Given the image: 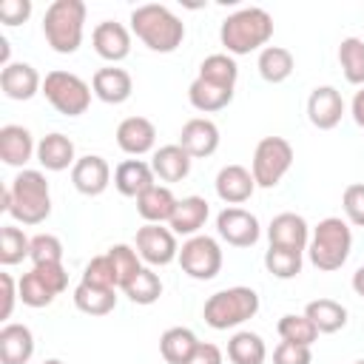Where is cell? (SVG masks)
I'll list each match as a JSON object with an SVG mask.
<instances>
[{"instance_id": "cell-1", "label": "cell", "mask_w": 364, "mask_h": 364, "mask_svg": "<svg viewBox=\"0 0 364 364\" xmlns=\"http://www.w3.org/2000/svg\"><path fill=\"white\" fill-rule=\"evenodd\" d=\"M0 210L11 213L20 225H40L51 216V191L43 176V171L23 168L9 188H3Z\"/></svg>"}, {"instance_id": "cell-2", "label": "cell", "mask_w": 364, "mask_h": 364, "mask_svg": "<svg viewBox=\"0 0 364 364\" xmlns=\"http://www.w3.org/2000/svg\"><path fill=\"white\" fill-rule=\"evenodd\" d=\"M131 31L159 54H171L182 46L185 40V23L159 3H145L131 11Z\"/></svg>"}, {"instance_id": "cell-3", "label": "cell", "mask_w": 364, "mask_h": 364, "mask_svg": "<svg viewBox=\"0 0 364 364\" xmlns=\"http://www.w3.org/2000/svg\"><path fill=\"white\" fill-rule=\"evenodd\" d=\"M273 37V17L259 6H245L228 14L219 26V40L228 54H250L262 51Z\"/></svg>"}, {"instance_id": "cell-4", "label": "cell", "mask_w": 364, "mask_h": 364, "mask_svg": "<svg viewBox=\"0 0 364 364\" xmlns=\"http://www.w3.org/2000/svg\"><path fill=\"white\" fill-rule=\"evenodd\" d=\"M350 250H353V230L341 216H327L313 228L307 245V256L313 267L333 273L350 259Z\"/></svg>"}, {"instance_id": "cell-5", "label": "cell", "mask_w": 364, "mask_h": 364, "mask_svg": "<svg viewBox=\"0 0 364 364\" xmlns=\"http://www.w3.org/2000/svg\"><path fill=\"white\" fill-rule=\"evenodd\" d=\"M85 3L82 0H54L43 14V37L57 54H74L82 43Z\"/></svg>"}, {"instance_id": "cell-6", "label": "cell", "mask_w": 364, "mask_h": 364, "mask_svg": "<svg viewBox=\"0 0 364 364\" xmlns=\"http://www.w3.org/2000/svg\"><path fill=\"white\" fill-rule=\"evenodd\" d=\"M256 313H259V293L253 287H245V284L216 290L213 296H208V301L202 307V318L213 330L239 327L247 318H253Z\"/></svg>"}, {"instance_id": "cell-7", "label": "cell", "mask_w": 364, "mask_h": 364, "mask_svg": "<svg viewBox=\"0 0 364 364\" xmlns=\"http://www.w3.org/2000/svg\"><path fill=\"white\" fill-rule=\"evenodd\" d=\"M43 94L46 100L65 117H80L88 111L91 105V85L77 77L74 71H63V68H54L46 74L43 80Z\"/></svg>"}, {"instance_id": "cell-8", "label": "cell", "mask_w": 364, "mask_h": 364, "mask_svg": "<svg viewBox=\"0 0 364 364\" xmlns=\"http://www.w3.org/2000/svg\"><path fill=\"white\" fill-rule=\"evenodd\" d=\"M293 165V145L284 136H264L259 139L250 162V173L256 188H276Z\"/></svg>"}, {"instance_id": "cell-9", "label": "cell", "mask_w": 364, "mask_h": 364, "mask_svg": "<svg viewBox=\"0 0 364 364\" xmlns=\"http://www.w3.org/2000/svg\"><path fill=\"white\" fill-rule=\"evenodd\" d=\"M65 287H68V273H65L63 262L60 264H34L17 282L20 301L26 307H48Z\"/></svg>"}, {"instance_id": "cell-10", "label": "cell", "mask_w": 364, "mask_h": 364, "mask_svg": "<svg viewBox=\"0 0 364 364\" xmlns=\"http://www.w3.org/2000/svg\"><path fill=\"white\" fill-rule=\"evenodd\" d=\"M179 264L182 270L196 279V282H208L213 276H219L222 270V247L213 236H205V233H196L191 239L182 242L179 247Z\"/></svg>"}, {"instance_id": "cell-11", "label": "cell", "mask_w": 364, "mask_h": 364, "mask_svg": "<svg viewBox=\"0 0 364 364\" xmlns=\"http://www.w3.org/2000/svg\"><path fill=\"white\" fill-rule=\"evenodd\" d=\"M136 253L142 262H148L151 267H162L171 264L173 259H179V245H176V233L171 228L162 225H142L136 230Z\"/></svg>"}, {"instance_id": "cell-12", "label": "cell", "mask_w": 364, "mask_h": 364, "mask_svg": "<svg viewBox=\"0 0 364 364\" xmlns=\"http://www.w3.org/2000/svg\"><path fill=\"white\" fill-rule=\"evenodd\" d=\"M216 233H219L228 245H233V247H250V245L259 242L262 228H259V219H256L250 210L230 205V208H225V210L216 216Z\"/></svg>"}, {"instance_id": "cell-13", "label": "cell", "mask_w": 364, "mask_h": 364, "mask_svg": "<svg viewBox=\"0 0 364 364\" xmlns=\"http://www.w3.org/2000/svg\"><path fill=\"white\" fill-rule=\"evenodd\" d=\"M344 114V100L336 85H316L307 97V119L318 131H330L341 122Z\"/></svg>"}, {"instance_id": "cell-14", "label": "cell", "mask_w": 364, "mask_h": 364, "mask_svg": "<svg viewBox=\"0 0 364 364\" xmlns=\"http://www.w3.org/2000/svg\"><path fill=\"white\" fill-rule=\"evenodd\" d=\"M267 239L273 247H287V250H307L310 245V228L304 222V216L293 213V210H284V213H276L267 225Z\"/></svg>"}, {"instance_id": "cell-15", "label": "cell", "mask_w": 364, "mask_h": 364, "mask_svg": "<svg viewBox=\"0 0 364 364\" xmlns=\"http://www.w3.org/2000/svg\"><path fill=\"white\" fill-rule=\"evenodd\" d=\"M91 43H94V51L108 63H119L131 54V31L117 20L97 23L91 31Z\"/></svg>"}, {"instance_id": "cell-16", "label": "cell", "mask_w": 364, "mask_h": 364, "mask_svg": "<svg viewBox=\"0 0 364 364\" xmlns=\"http://www.w3.org/2000/svg\"><path fill=\"white\" fill-rule=\"evenodd\" d=\"M71 182L82 196H100L111 185V168L100 154H85L74 162Z\"/></svg>"}, {"instance_id": "cell-17", "label": "cell", "mask_w": 364, "mask_h": 364, "mask_svg": "<svg viewBox=\"0 0 364 364\" xmlns=\"http://www.w3.org/2000/svg\"><path fill=\"white\" fill-rule=\"evenodd\" d=\"M179 145L191 154V159H205L219 148V128L208 117H193L179 131Z\"/></svg>"}, {"instance_id": "cell-18", "label": "cell", "mask_w": 364, "mask_h": 364, "mask_svg": "<svg viewBox=\"0 0 364 364\" xmlns=\"http://www.w3.org/2000/svg\"><path fill=\"white\" fill-rule=\"evenodd\" d=\"M0 88L9 100L26 102L31 100L37 91H43V80L37 74V68L31 63H9L0 71Z\"/></svg>"}, {"instance_id": "cell-19", "label": "cell", "mask_w": 364, "mask_h": 364, "mask_svg": "<svg viewBox=\"0 0 364 364\" xmlns=\"http://www.w3.org/2000/svg\"><path fill=\"white\" fill-rule=\"evenodd\" d=\"M91 91L97 100L108 102V105H119L131 97L134 91V80L125 68H117V65H105V68H97L94 77H91Z\"/></svg>"}, {"instance_id": "cell-20", "label": "cell", "mask_w": 364, "mask_h": 364, "mask_svg": "<svg viewBox=\"0 0 364 364\" xmlns=\"http://www.w3.org/2000/svg\"><path fill=\"white\" fill-rule=\"evenodd\" d=\"M154 142H156V128L148 117H125L117 125V145L131 156H142L154 151Z\"/></svg>"}, {"instance_id": "cell-21", "label": "cell", "mask_w": 364, "mask_h": 364, "mask_svg": "<svg viewBox=\"0 0 364 364\" xmlns=\"http://www.w3.org/2000/svg\"><path fill=\"white\" fill-rule=\"evenodd\" d=\"M216 196L228 205H242L253 196L256 191V179L245 165H225L216 173Z\"/></svg>"}, {"instance_id": "cell-22", "label": "cell", "mask_w": 364, "mask_h": 364, "mask_svg": "<svg viewBox=\"0 0 364 364\" xmlns=\"http://www.w3.org/2000/svg\"><path fill=\"white\" fill-rule=\"evenodd\" d=\"M31 156H37V145H34V136L28 128L23 125H3L0 128V159L11 168H23Z\"/></svg>"}, {"instance_id": "cell-23", "label": "cell", "mask_w": 364, "mask_h": 364, "mask_svg": "<svg viewBox=\"0 0 364 364\" xmlns=\"http://www.w3.org/2000/svg\"><path fill=\"white\" fill-rule=\"evenodd\" d=\"M34 355V333L26 324L6 321L0 327V364H26Z\"/></svg>"}, {"instance_id": "cell-24", "label": "cell", "mask_w": 364, "mask_h": 364, "mask_svg": "<svg viewBox=\"0 0 364 364\" xmlns=\"http://www.w3.org/2000/svg\"><path fill=\"white\" fill-rule=\"evenodd\" d=\"M208 213H210L208 199H202V196H182L176 202V208H173V216H171L168 228L176 236H188L191 239V236H196L205 228Z\"/></svg>"}, {"instance_id": "cell-25", "label": "cell", "mask_w": 364, "mask_h": 364, "mask_svg": "<svg viewBox=\"0 0 364 364\" xmlns=\"http://www.w3.org/2000/svg\"><path fill=\"white\" fill-rule=\"evenodd\" d=\"M191 154L173 142V145H162L154 151L151 156V168H154V176H159L162 182H182L188 173H191Z\"/></svg>"}, {"instance_id": "cell-26", "label": "cell", "mask_w": 364, "mask_h": 364, "mask_svg": "<svg viewBox=\"0 0 364 364\" xmlns=\"http://www.w3.org/2000/svg\"><path fill=\"white\" fill-rule=\"evenodd\" d=\"M176 202H179V199L171 193L168 185H151L148 191H142V193L136 196V213H139L148 225H162V222H171Z\"/></svg>"}, {"instance_id": "cell-27", "label": "cell", "mask_w": 364, "mask_h": 364, "mask_svg": "<svg viewBox=\"0 0 364 364\" xmlns=\"http://www.w3.org/2000/svg\"><path fill=\"white\" fill-rule=\"evenodd\" d=\"M37 162L46 168V171H65V168H74L77 162V151H74V142L54 131V134H46L40 142H37Z\"/></svg>"}, {"instance_id": "cell-28", "label": "cell", "mask_w": 364, "mask_h": 364, "mask_svg": "<svg viewBox=\"0 0 364 364\" xmlns=\"http://www.w3.org/2000/svg\"><path fill=\"white\" fill-rule=\"evenodd\" d=\"M154 182V168L142 159H125L114 168V188L122 193V196H139L142 191H148Z\"/></svg>"}, {"instance_id": "cell-29", "label": "cell", "mask_w": 364, "mask_h": 364, "mask_svg": "<svg viewBox=\"0 0 364 364\" xmlns=\"http://www.w3.org/2000/svg\"><path fill=\"white\" fill-rule=\"evenodd\" d=\"M199 347V338L188 327H168L159 338V353L168 364H188Z\"/></svg>"}, {"instance_id": "cell-30", "label": "cell", "mask_w": 364, "mask_h": 364, "mask_svg": "<svg viewBox=\"0 0 364 364\" xmlns=\"http://www.w3.org/2000/svg\"><path fill=\"white\" fill-rule=\"evenodd\" d=\"M188 100L196 111L202 114H213V111H222L230 105L233 100V88H222L216 82H208L202 77H196L191 85H188Z\"/></svg>"}, {"instance_id": "cell-31", "label": "cell", "mask_w": 364, "mask_h": 364, "mask_svg": "<svg viewBox=\"0 0 364 364\" xmlns=\"http://www.w3.org/2000/svg\"><path fill=\"white\" fill-rule=\"evenodd\" d=\"M256 68H259V74H262L264 82H273L276 85V82H284L293 74L296 60H293V54L284 46H264L259 51Z\"/></svg>"}, {"instance_id": "cell-32", "label": "cell", "mask_w": 364, "mask_h": 364, "mask_svg": "<svg viewBox=\"0 0 364 364\" xmlns=\"http://www.w3.org/2000/svg\"><path fill=\"white\" fill-rule=\"evenodd\" d=\"M74 307L85 316H108L117 307V290L94 287V284L80 282L74 287Z\"/></svg>"}, {"instance_id": "cell-33", "label": "cell", "mask_w": 364, "mask_h": 364, "mask_svg": "<svg viewBox=\"0 0 364 364\" xmlns=\"http://www.w3.org/2000/svg\"><path fill=\"white\" fill-rule=\"evenodd\" d=\"M304 316L316 324L318 333H338L347 324V307L336 299H313L304 307Z\"/></svg>"}, {"instance_id": "cell-34", "label": "cell", "mask_w": 364, "mask_h": 364, "mask_svg": "<svg viewBox=\"0 0 364 364\" xmlns=\"http://www.w3.org/2000/svg\"><path fill=\"white\" fill-rule=\"evenodd\" d=\"M228 358L233 364H264L267 358V347L262 341L259 333H250V330H239L230 336L228 341Z\"/></svg>"}, {"instance_id": "cell-35", "label": "cell", "mask_w": 364, "mask_h": 364, "mask_svg": "<svg viewBox=\"0 0 364 364\" xmlns=\"http://www.w3.org/2000/svg\"><path fill=\"white\" fill-rule=\"evenodd\" d=\"M202 80L208 82H216L222 88H236V80H239V65L230 54H208L199 65V74Z\"/></svg>"}, {"instance_id": "cell-36", "label": "cell", "mask_w": 364, "mask_h": 364, "mask_svg": "<svg viewBox=\"0 0 364 364\" xmlns=\"http://www.w3.org/2000/svg\"><path fill=\"white\" fill-rule=\"evenodd\" d=\"M338 63H341L344 80L350 85H364V40L361 37H344L341 40Z\"/></svg>"}, {"instance_id": "cell-37", "label": "cell", "mask_w": 364, "mask_h": 364, "mask_svg": "<svg viewBox=\"0 0 364 364\" xmlns=\"http://www.w3.org/2000/svg\"><path fill=\"white\" fill-rule=\"evenodd\" d=\"M122 293H125L134 304H154V301L162 296L159 273H154V267H142V270L122 287Z\"/></svg>"}, {"instance_id": "cell-38", "label": "cell", "mask_w": 364, "mask_h": 364, "mask_svg": "<svg viewBox=\"0 0 364 364\" xmlns=\"http://www.w3.org/2000/svg\"><path fill=\"white\" fill-rule=\"evenodd\" d=\"M28 250H31V239L14 228V225H3L0 228V264L11 267L23 259H28Z\"/></svg>"}, {"instance_id": "cell-39", "label": "cell", "mask_w": 364, "mask_h": 364, "mask_svg": "<svg viewBox=\"0 0 364 364\" xmlns=\"http://www.w3.org/2000/svg\"><path fill=\"white\" fill-rule=\"evenodd\" d=\"M276 330H279L282 341H293V344H304V347H310L318 338L316 324L304 313H287V316H282L279 324H276Z\"/></svg>"}, {"instance_id": "cell-40", "label": "cell", "mask_w": 364, "mask_h": 364, "mask_svg": "<svg viewBox=\"0 0 364 364\" xmlns=\"http://www.w3.org/2000/svg\"><path fill=\"white\" fill-rule=\"evenodd\" d=\"M264 267L276 279H293L301 273V250H287V247H267L264 253Z\"/></svg>"}, {"instance_id": "cell-41", "label": "cell", "mask_w": 364, "mask_h": 364, "mask_svg": "<svg viewBox=\"0 0 364 364\" xmlns=\"http://www.w3.org/2000/svg\"><path fill=\"white\" fill-rule=\"evenodd\" d=\"M108 256H111V262H114L117 282H119V290H122V287L142 270L139 253H136V247H131V245H111V247H108Z\"/></svg>"}, {"instance_id": "cell-42", "label": "cell", "mask_w": 364, "mask_h": 364, "mask_svg": "<svg viewBox=\"0 0 364 364\" xmlns=\"http://www.w3.org/2000/svg\"><path fill=\"white\" fill-rule=\"evenodd\" d=\"M80 282L94 284V287H108V290H117V287H119V282H117V270H114L111 256H108V253L94 256V259L85 264V270H82V279H80Z\"/></svg>"}, {"instance_id": "cell-43", "label": "cell", "mask_w": 364, "mask_h": 364, "mask_svg": "<svg viewBox=\"0 0 364 364\" xmlns=\"http://www.w3.org/2000/svg\"><path fill=\"white\" fill-rule=\"evenodd\" d=\"M28 259H31V264H60L63 262V242L54 233H37V236H31Z\"/></svg>"}, {"instance_id": "cell-44", "label": "cell", "mask_w": 364, "mask_h": 364, "mask_svg": "<svg viewBox=\"0 0 364 364\" xmlns=\"http://www.w3.org/2000/svg\"><path fill=\"white\" fill-rule=\"evenodd\" d=\"M341 208L350 225L364 228V182H353L341 193Z\"/></svg>"}, {"instance_id": "cell-45", "label": "cell", "mask_w": 364, "mask_h": 364, "mask_svg": "<svg viewBox=\"0 0 364 364\" xmlns=\"http://www.w3.org/2000/svg\"><path fill=\"white\" fill-rule=\"evenodd\" d=\"M313 353L304 344H293V341H279L273 350V364H310Z\"/></svg>"}, {"instance_id": "cell-46", "label": "cell", "mask_w": 364, "mask_h": 364, "mask_svg": "<svg viewBox=\"0 0 364 364\" xmlns=\"http://www.w3.org/2000/svg\"><path fill=\"white\" fill-rule=\"evenodd\" d=\"M31 17V0H3L0 3V20L6 26H20Z\"/></svg>"}, {"instance_id": "cell-47", "label": "cell", "mask_w": 364, "mask_h": 364, "mask_svg": "<svg viewBox=\"0 0 364 364\" xmlns=\"http://www.w3.org/2000/svg\"><path fill=\"white\" fill-rule=\"evenodd\" d=\"M0 284H3V307H0V318H9L14 310V301L20 299L17 282L11 279V273H0Z\"/></svg>"}, {"instance_id": "cell-48", "label": "cell", "mask_w": 364, "mask_h": 364, "mask_svg": "<svg viewBox=\"0 0 364 364\" xmlns=\"http://www.w3.org/2000/svg\"><path fill=\"white\" fill-rule=\"evenodd\" d=\"M188 364H222V350L210 341H199V347Z\"/></svg>"}, {"instance_id": "cell-49", "label": "cell", "mask_w": 364, "mask_h": 364, "mask_svg": "<svg viewBox=\"0 0 364 364\" xmlns=\"http://www.w3.org/2000/svg\"><path fill=\"white\" fill-rule=\"evenodd\" d=\"M353 119L364 128V85H361V91H355V97H353Z\"/></svg>"}, {"instance_id": "cell-50", "label": "cell", "mask_w": 364, "mask_h": 364, "mask_svg": "<svg viewBox=\"0 0 364 364\" xmlns=\"http://www.w3.org/2000/svg\"><path fill=\"white\" fill-rule=\"evenodd\" d=\"M353 290H355L358 296H364V264L353 273Z\"/></svg>"}, {"instance_id": "cell-51", "label": "cell", "mask_w": 364, "mask_h": 364, "mask_svg": "<svg viewBox=\"0 0 364 364\" xmlns=\"http://www.w3.org/2000/svg\"><path fill=\"white\" fill-rule=\"evenodd\" d=\"M43 364H63V361H60V358H46Z\"/></svg>"}, {"instance_id": "cell-52", "label": "cell", "mask_w": 364, "mask_h": 364, "mask_svg": "<svg viewBox=\"0 0 364 364\" xmlns=\"http://www.w3.org/2000/svg\"><path fill=\"white\" fill-rule=\"evenodd\" d=\"M355 364H364V358H361V361H355Z\"/></svg>"}]
</instances>
